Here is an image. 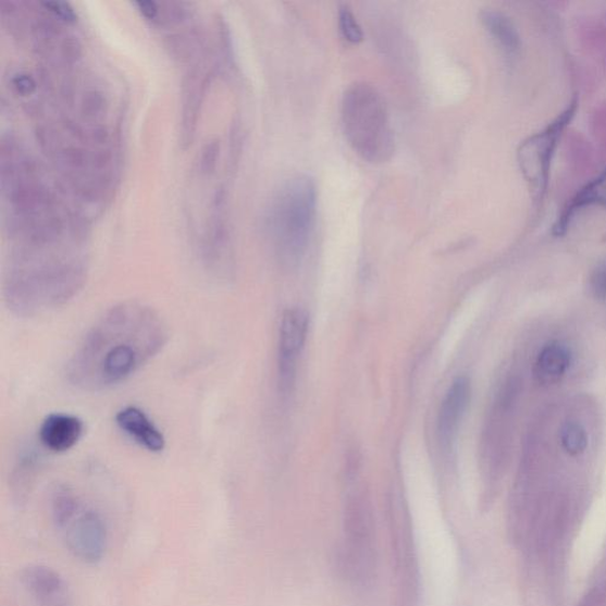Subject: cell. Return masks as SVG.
Wrapping results in <instances>:
<instances>
[{"instance_id":"cell-1","label":"cell","mask_w":606,"mask_h":606,"mask_svg":"<svg viewBox=\"0 0 606 606\" xmlns=\"http://www.w3.org/2000/svg\"><path fill=\"white\" fill-rule=\"evenodd\" d=\"M169 341L166 322L151 306L125 301L94 323L66 366V380L99 393L125 383L157 357Z\"/></svg>"},{"instance_id":"cell-2","label":"cell","mask_w":606,"mask_h":606,"mask_svg":"<svg viewBox=\"0 0 606 606\" xmlns=\"http://www.w3.org/2000/svg\"><path fill=\"white\" fill-rule=\"evenodd\" d=\"M342 123L353 150L369 163L380 164L395 152V136L386 102L379 89L367 83L349 87L342 102Z\"/></svg>"},{"instance_id":"cell-3","label":"cell","mask_w":606,"mask_h":606,"mask_svg":"<svg viewBox=\"0 0 606 606\" xmlns=\"http://www.w3.org/2000/svg\"><path fill=\"white\" fill-rule=\"evenodd\" d=\"M317 186L308 176H295L282 186L271 213V231L285 262L296 264L306 252L317 213Z\"/></svg>"},{"instance_id":"cell-4","label":"cell","mask_w":606,"mask_h":606,"mask_svg":"<svg viewBox=\"0 0 606 606\" xmlns=\"http://www.w3.org/2000/svg\"><path fill=\"white\" fill-rule=\"evenodd\" d=\"M577 108L578 100L574 99L546 128L524 140L519 147V165L536 200H542L547 193L552 160L565 128L576 115Z\"/></svg>"},{"instance_id":"cell-5","label":"cell","mask_w":606,"mask_h":606,"mask_svg":"<svg viewBox=\"0 0 606 606\" xmlns=\"http://www.w3.org/2000/svg\"><path fill=\"white\" fill-rule=\"evenodd\" d=\"M308 333V316L299 307L288 308L281 320L279 342V376L282 393L290 392L296 362L301 355Z\"/></svg>"},{"instance_id":"cell-6","label":"cell","mask_w":606,"mask_h":606,"mask_svg":"<svg viewBox=\"0 0 606 606\" xmlns=\"http://www.w3.org/2000/svg\"><path fill=\"white\" fill-rule=\"evenodd\" d=\"M66 547L86 564L102 560L107 547V529L102 517L92 509H81L65 529Z\"/></svg>"},{"instance_id":"cell-7","label":"cell","mask_w":606,"mask_h":606,"mask_svg":"<svg viewBox=\"0 0 606 606\" xmlns=\"http://www.w3.org/2000/svg\"><path fill=\"white\" fill-rule=\"evenodd\" d=\"M84 434V421L75 415L65 412L48 415L38 430L40 444L53 454L72 450Z\"/></svg>"},{"instance_id":"cell-8","label":"cell","mask_w":606,"mask_h":606,"mask_svg":"<svg viewBox=\"0 0 606 606\" xmlns=\"http://www.w3.org/2000/svg\"><path fill=\"white\" fill-rule=\"evenodd\" d=\"M471 398V384L461 375L452 383L438 413V437L443 448H449L463 419Z\"/></svg>"},{"instance_id":"cell-9","label":"cell","mask_w":606,"mask_h":606,"mask_svg":"<svg viewBox=\"0 0 606 606\" xmlns=\"http://www.w3.org/2000/svg\"><path fill=\"white\" fill-rule=\"evenodd\" d=\"M115 423L121 431L150 453H161L166 438L148 415L138 407L128 406L118 411Z\"/></svg>"},{"instance_id":"cell-10","label":"cell","mask_w":606,"mask_h":606,"mask_svg":"<svg viewBox=\"0 0 606 606\" xmlns=\"http://www.w3.org/2000/svg\"><path fill=\"white\" fill-rule=\"evenodd\" d=\"M590 207L606 209V169L594 181L581 188L564 207L552 233L561 237L568 233L576 214Z\"/></svg>"},{"instance_id":"cell-11","label":"cell","mask_w":606,"mask_h":606,"mask_svg":"<svg viewBox=\"0 0 606 606\" xmlns=\"http://www.w3.org/2000/svg\"><path fill=\"white\" fill-rule=\"evenodd\" d=\"M571 353L567 345L551 342L543 346L534 361L533 374L539 384L554 385L562 380L571 366Z\"/></svg>"},{"instance_id":"cell-12","label":"cell","mask_w":606,"mask_h":606,"mask_svg":"<svg viewBox=\"0 0 606 606\" xmlns=\"http://www.w3.org/2000/svg\"><path fill=\"white\" fill-rule=\"evenodd\" d=\"M481 22L506 57L519 55L521 39L514 21L500 11L486 10L481 13Z\"/></svg>"},{"instance_id":"cell-13","label":"cell","mask_w":606,"mask_h":606,"mask_svg":"<svg viewBox=\"0 0 606 606\" xmlns=\"http://www.w3.org/2000/svg\"><path fill=\"white\" fill-rule=\"evenodd\" d=\"M22 583L29 594L40 604L50 603L59 597L64 589L61 576L47 567L34 565L22 572Z\"/></svg>"},{"instance_id":"cell-14","label":"cell","mask_w":606,"mask_h":606,"mask_svg":"<svg viewBox=\"0 0 606 606\" xmlns=\"http://www.w3.org/2000/svg\"><path fill=\"white\" fill-rule=\"evenodd\" d=\"M83 509L75 492L61 484L51 494V516L53 523L60 530H65L66 527Z\"/></svg>"},{"instance_id":"cell-15","label":"cell","mask_w":606,"mask_h":606,"mask_svg":"<svg viewBox=\"0 0 606 606\" xmlns=\"http://www.w3.org/2000/svg\"><path fill=\"white\" fill-rule=\"evenodd\" d=\"M559 440L562 450L572 457L586 452L588 434L581 423L574 421L564 423L560 428Z\"/></svg>"},{"instance_id":"cell-16","label":"cell","mask_w":606,"mask_h":606,"mask_svg":"<svg viewBox=\"0 0 606 606\" xmlns=\"http://www.w3.org/2000/svg\"><path fill=\"white\" fill-rule=\"evenodd\" d=\"M339 28L347 42L359 45L362 42L363 34L354 12L347 7H342L339 11Z\"/></svg>"},{"instance_id":"cell-17","label":"cell","mask_w":606,"mask_h":606,"mask_svg":"<svg viewBox=\"0 0 606 606\" xmlns=\"http://www.w3.org/2000/svg\"><path fill=\"white\" fill-rule=\"evenodd\" d=\"M590 289L595 298L606 301V262L595 268L590 276Z\"/></svg>"},{"instance_id":"cell-18","label":"cell","mask_w":606,"mask_h":606,"mask_svg":"<svg viewBox=\"0 0 606 606\" xmlns=\"http://www.w3.org/2000/svg\"><path fill=\"white\" fill-rule=\"evenodd\" d=\"M46 7L66 21H73L75 18L73 9L66 3L51 2L47 3Z\"/></svg>"},{"instance_id":"cell-19","label":"cell","mask_w":606,"mask_h":606,"mask_svg":"<svg viewBox=\"0 0 606 606\" xmlns=\"http://www.w3.org/2000/svg\"><path fill=\"white\" fill-rule=\"evenodd\" d=\"M143 13V15L147 18H156L158 13V8L156 3L152 2H141L137 4Z\"/></svg>"}]
</instances>
